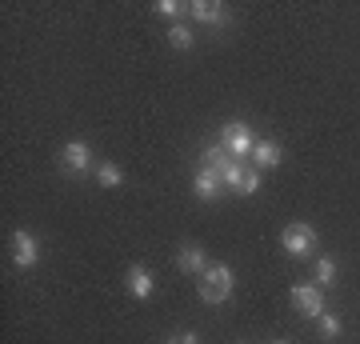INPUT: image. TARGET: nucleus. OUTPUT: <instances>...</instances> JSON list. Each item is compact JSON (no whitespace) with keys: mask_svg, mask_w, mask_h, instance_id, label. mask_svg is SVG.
Masks as SVG:
<instances>
[{"mask_svg":"<svg viewBox=\"0 0 360 344\" xmlns=\"http://www.w3.org/2000/svg\"><path fill=\"white\" fill-rule=\"evenodd\" d=\"M316 329H321V336H324V340H336V336L345 332V324H340V320H336L333 312H324V317L316 320Z\"/></svg>","mask_w":360,"mask_h":344,"instance_id":"f3484780","label":"nucleus"},{"mask_svg":"<svg viewBox=\"0 0 360 344\" xmlns=\"http://www.w3.org/2000/svg\"><path fill=\"white\" fill-rule=\"evenodd\" d=\"M276 344H292V340H276Z\"/></svg>","mask_w":360,"mask_h":344,"instance_id":"412c9836","label":"nucleus"},{"mask_svg":"<svg viewBox=\"0 0 360 344\" xmlns=\"http://www.w3.org/2000/svg\"><path fill=\"white\" fill-rule=\"evenodd\" d=\"M153 8H156L160 16H165V20H172V25H176V16L184 13V4H180V0H156Z\"/></svg>","mask_w":360,"mask_h":344,"instance_id":"6ab92c4d","label":"nucleus"},{"mask_svg":"<svg viewBox=\"0 0 360 344\" xmlns=\"http://www.w3.org/2000/svg\"><path fill=\"white\" fill-rule=\"evenodd\" d=\"M165 344H200V336L196 332H180V336H168Z\"/></svg>","mask_w":360,"mask_h":344,"instance_id":"aec40b11","label":"nucleus"},{"mask_svg":"<svg viewBox=\"0 0 360 344\" xmlns=\"http://www.w3.org/2000/svg\"><path fill=\"white\" fill-rule=\"evenodd\" d=\"M60 168H65V172H72V177L89 172V168H92V148L84 141H68L65 148H60Z\"/></svg>","mask_w":360,"mask_h":344,"instance_id":"423d86ee","label":"nucleus"},{"mask_svg":"<svg viewBox=\"0 0 360 344\" xmlns=\"http://www.w3.org/2000/svg\"><path fill=\"white\" fill-rule=\"evenodd\" d=\"M281 248H284L288 256H296V260L312 256V248H316V229H312V224H304V220H292V224H284Z\"/></svg>","mask_w":360,"mask_h":344,"instance_id":"7ed1b4c3","label":"nucleus"},{"mask_svg":"<svg viewBox=\"0 0 360 344\" xmlns=\"http://www.w3.org/2000/svg\"><path fill=\"white\" fill-rule=\"evenodd\" d=\"M312 284H321V288H333L336 284V260L333 256H321V260H316V281Z\"/></svg>","mask_w":360,"mask_h":344,"instance_id":"2eb2a0df","label":"nucleus"},{"mask_svg":"<svg viewBox=\"0 0 360 344\" xmlns=\"http://www.w3.org/2000/svg\"><path fill=\"white\" fill-rule=\"evenodd\" d=\"M176 265H180V272H193V276H200V272L208 268V256H205V248H200L196 241H188V244H180Z\"/></svg>","mask_w":360,"mask_h":344,"instance_id":"6e6552de","label":"nucleus"},{"mask_svg":"<svg viewBox=\"0 0 360 344\" xmlns=\"http://www.w3.org/2000/svg\"><path fill=\"white\" fill-rule=\"evenodd\" d=\"M96 184H104V189H120V184H124V168L116 165V160L96 165Z\"/></svg>","mask_w":360,"mask_h":344,"instance_id":"f8f14e48","label":"nucleus"},{"mask_svg":"<svg viewBox=\"0 0 360 344\" xmlns=\"http://www.w3.org/2000/svg\"><path fill=\"white\" fill-rule=\"evenodd\" d=\"M124 288H129L132 300H148V296L156 293V276L144 265H132L129 272H124Z\"/></svg>","mask_w":360,"mask_h":344,"instance_id":"0eeeda50","label":"nucleus"},{"mask_svg":"<svg viewBox=\"0 0 360 344\" xmlns=\"http://www.w3.org/2000/svg\"><path fill=\"white\" fill-rule=\"evenodd\" d=\"M292 305L300 308L309 320H321L324 317V288L321 284H296L292 288Z\"/></svg>","mask_w":360,"mask_h":344,"instance_id":"39448f33","label":"nucleus"},{"mask_svg":"<svg viewBox=\"0 0 360 344\" xmlns=\"http://www.w3.org/2000/svg\"><path fill=\"white\" fill-rule=\"evenodd\" d=\"M284 160V148L276 141H257L252 148V168H276Z\"/></svg>","mask_w":360,"mask_h":344,"instance_id":"9b49d317","label":"nucleus"},{"mask_svg":"<svg viewBox=\"0 0 360 344\" xmlns=\"http://www.w3.org/2000/svg\"><path fill=\"white\" fill-rule=\"evenodd\" d=\"M232 281H236V276H232L229 265H208L205 272H200V288H196V293H200L205 305H224L232 296Z\"/></svg>","mask_w":360,"mask_h":344,"instance_id":"f257e3e1","label":"nucleus"},{"mask_svg":"<svg viewBox=\"0 0 360 344\" xmlns=\"http://www.w3.org/2000/svg\"><path fill=\"white\" fill-rule=\"evenodd\" d=\"M13 265L25 268V272L40 265V241L28 229H16L13 232Z\"/></svg>","mask_w":360,"mask_h":344,"instance_id":"20e7f679","label":"nucleus"},{"mask_svg":"<svg viewBox=\"0 0 360 344\" xmlns=\"http://www.w3.org/2000/svg\"><path fill=\"white\" fill-rule=\"evenodd\" d=\"M229 160H232V153H229V148H224V144H208V148H205V165L208 168H217V172H220V168H224V165H229Z\"/></svg>","mask_w":360,"mask_h":344,"instance_id":"dca6fc26","label":"nucleus"},{"mask_svg":"<svg viewBox=\"0 0 360 344\" xmlns=\"http://www.w3.org/2000/svg\"><path fill=\"white\" fill-rule=\"evenodd\" d=\"M252 192H260V168L248 165L245 168V180H240V189H236V196H252Z\"/></svg>","mask_w":360,"mask_h":344,"instance_id":"a211bd4d","label":"nucleus"},{"mask_svg":"<svg viewBox=\"0 0 360 344\" xmlns=\"http://www.w3.org/2000/svg\"><path fill=\"white\" fill-rule=\"evenodd\" d=\"M168 44H172V49H180V52H188L196 44V32L188 25H168Z\"/></svg>","mask_w":360,"mask_h":344,"instance_id":"ddd939ff","label":"nucleus"},{"mask_svg":"<svg viewBox=\"0 0 360 344\" xmlns=\"http://www.w3.org/2000/svg\"><path fill=\"white\" fill-rule=\"evenodd\" d=\"M193 192L196 196H200V200H217L220 192H224V184H220V172L217 168H200V172H196L193 177Z\"/></svg>","mask_w":360,"mask_h":344,"instance_id":"1a4fd4ad","label":"nucleus"},{"mask_svg":"<svg viewBox=\"0 0 360 344\" xmlns=\"http://www.w3.org/2000/svg\"><path fill=\"white\" fill-rule=\"evenodd\" d=\"M236 344H245V340H236Z\"/></svg>","mask_w":360,"mask_h":344,"instance_id":"4be33fe9","label":"nucleus"},{"mask_svg":"<svg viewBox=\"0 0 360 344\" xmlns=\"http://www.w3.org/2000/svg\"><path fill=\"white\" fill-rule=\"evenodd\" d=\"M245 168L248 165H240V160H229V165L220 168V184H224L229 192H236L240 189V180H245Z\"/></svg>","mask_w":360,"mask_h":344,"instance_id":"4468645a","label":"nucleus"},{"mask_svg":"<svg viewBox=\"0 0 360 344\" xmlns=\"http://www.w3.org/2000/svg\"><path fill=\"white\" fill-rule=\"evenodd\" d=\"M220 144L232 153V160H252V148H257V136H252V128L245 120H229V125H220Z\"/></svg>","mask_w":360,"mask_h":344,"instance_id":"f03ea898","label":"nucleus"},{"mask_svg":"<svg viewBox=\"0 0 360 344\" xmlns=\"http://www.w3.org/2000/svg\"><path fill=\"white\" fill-rule=\"evenodd\" d=\"M188 13H193L196 25H212V28L224 25V4H220V0H196Z\"/></svg>","mask_w":360,"mask_h":344,"instance_id":"9d476101","label":"nucleus"}]
</instances>
